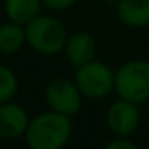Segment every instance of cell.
I'll list each match as a JSON object with an SVG mask.
<instances>
[{
  "label": "cell",
  "instance_id": "30bf717a",
  "mask_svg": "<svg viewBox=\"0 0 149 149\" xmlns=\"http://www.w3.org/2000/svg\"><path fill=\"white\" fill-rule=\"evenodd\" d=\"M42 7V0H3V11L7 18L23 26L39 16Z\"/></svg>",
  "mask_w": 149,
  "mask_h": 149
},
{
  "label": "cell",
  "instance_id": "4fadbf2b",
  "mask_svg": "<svg viewBox=\"0 0 149 149\" xmlns=\"http://www.w3.org/2000/svg\"><path fill=\"white\" fill-rule=\"evenodd\" d=\"M77 0H42L43 7L52 11H66L75 5Z\"/></svg>",
  "mask_w": 149,
  "mask_h": 149
},
{
  "label": "cell",
  "instance_id": "5b68a950",
  "mask_svg": "<svg viewBox=\"0 0 149 149\" xmlns=\"http://www.w3.org/2000/svg\"><path fill=\"white\" fill-rule=\"evenodd\" d=\"M43 98L48 109L64 114L68 117H74L82 109V96L74 79L69 77H55L45 85Z\"/></svg>",
  "mask_w": 149,
  "mask_h": 149
},
{
  "label": "cell",
  "instance_id": "7a4b0ae2",
  "mask_svg": "<svg viewBox=\"0 0 149 149\" xmlns=\"http://www.w3.org/2000/svg\"><path fill=\"white\" fill-rule=\"evenodd\" d=\"M69 34L66 26L55 16L40 13L26 24V45L45 56H55L64 52Z\"/></svg>",
  "mask_w": 149,
  "mask_h": 149
},
{
  "label": "cell",
  "instance_id": "5bb4252c",
  "mask_svg": "<svg viewBox=\"0 0 149 149\" xmlns=\"http://www.w3.org/2000/svg\"><path fill=\"white\" fill-rule=\"evenodd\" d=\"M104 149H139V146L136 143H133L130 138H119L116 136L114 139H111Z\"/></svg>",
  "mask_w": 149,
  "mask_h": 149
},
{
  "label": "cell",
  "instance_id": "277c9868",
  "mask_svg": "<svg viewBox=\"0 0 149 149\" xmlns=\"http://www.w3.org/2000/svg\"><path fill=\"white\" fill-rule=\"evenodd\" d=\"M74 80L82 96L87 100H104L114 93V69L101 59H93L75 68Z\"/></svg>",
  "mask_w": 149,
  "mask_h": 149
},
{
  "label": "cell",
  "instance_id": "9a60e30c",
  "mask_svg": "<svg viewBox=\"0 0 149 149\" xmlns=\"http://www.w3.org/2000/svg\"><path fill=\"white\" fill-rule=\"evenodd\" d=\"M107 3H117V2H119V0H106Z\"/></svg>",
  "mask_w": 149,
  "mask_h": 149
},
{
  "label": "cell",
  "instance_id": "7c38bea8",
  "mask_svg": "<svg viewBox=\"0 0 149 149\" xmlns=\"http://www.w3.org/2000/svg\"><path fill=\"white\" fill-rule=\"evenodd\" d=\"M19 80L16 72L7 64H0V104L11 101L18 93Z\"/></svg>",
  "mask_w": 149,
  "mask_h": 149
},
{
  "label": "cell",
  "instance_id": "8992f818",
  "mask_svg": "<svg viewBox=\"0 0 149 149\" xmlns=\"http://www.w3.org/2000/svg\"><path fill=\"white\" fill-rule=\"evenodd\" d=\"M139 109L138 104L127 100H116L106 111V127L114 136L130 138L139 127Z\"/></svg>",
  "mask_w": 149,
  "mask_h": 149
},
{
  "label": "cell",
  "instance_id": "8fae6325",
  "mask_svg": "<svg viewBox=\"0 0 149 149\" xmlns=\"http://www.w3.org/2000/svg\"><path fill=\"white\" fill-rule=\"evenodd\" d=\"M26 45V26L8 19L0 24V53L15 55Z\"/></svg>",
  "mask_w": 149,
  "mask_h": 149
},
{
  "label": "cell",
  "instance_id": "9c48e42d",
  "mask_svg": "<svg viewBox=\"0 0 149 149\" xmlns=\"http://www.w3.org/2000/svg\"><path fill=\"white\" fill-rule=\"evenodd\" d=\"M116 15L122 24L133 29L149 26V0H119Z\"/></svg>",
  "mask_w": 149,
  "mask_h": 149
},
{
  "label": "cell",
  "instance_id": "52a82bcc",
  "mask_svg": "<svg viewBox=\"0 0 149 149\" xmlns=\"http://www.w3.org/2000/svg\"><path fill=\"white\" fill-rule=\"evenodd\" d=\"M31 117L24 106L13 100L0 104V138L18 139L26 133Z\"/></svg>",
  "mask_w": 149,
  "mask_h": 149
},
{
  "label": "cell",
  "instance_id": "ba28073f",
  "mask_svg": "<svg viewBox=\"0 0 149 149\" xmlns=\"http://www.w3.org/2000/svg\"><path fill=\"white\" fill-rule=\"evenodd\" d=\"M64 55L72 68H80V66L96 59L98 42L90 32H85V31L74 32L66 40Z\"/></svg>",
  "mask_w": 149,
  "mask_h": 149
},
{
  "label": "cell",
  "instance_id": "6da1fadb",
  "mask_svg": "<svg viewBox=\"0 0 149 149\" xmlns=\"http://www.w3.org/2000/svg\"><path fill=\"white\" fill-rule=\"evenodd\" d=\"M72 132V117L48 109L31 119L24 141L29 149H64Z\"/></svg>",
  "mask_w": 149,
  "mask_h": 149
},
{
  "label": "cell",
  "instance_id": "3957f363",
  "mask_svg": "<svg viewBox=\"0 0 149 149\" xmlns=\"http://www.w3.org/2000/svg\"><path fill=\"white\" fill-rule=\"evenodd\" d=\"M114 93L138 106L149 101L148 59H130L122 63L114 71Z\"/></svg>",
  "mask_w": 149,
  "mask_h": 149
}]
</instances>
